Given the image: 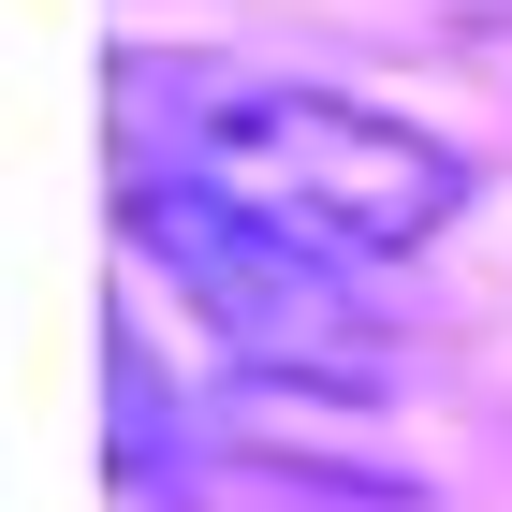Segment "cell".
Masks as SVG:
<instances>
[{"instance_id": "obj_2", "label": "cell", "mask_w": 512, "mask_h": 512, "mask_svg": "<svg viewBox=\"0 0 512 512\" xmlns=\"http://www.w3.org/2000/svg\"><path fill=\"white\" fill-rule=\"evenodd\" d=\"M118 191H132V205H118L132 249L191 293V322L249 366V381H293V395H381V381H395L381 308L337 278L352 249L293 235V220H264V205L205 191V176H161V161H132Z\"/></svg>"}, {"instance_id": "obj_1", "label": "cell", "mask_w": 512, "mask_h": 512, "mask_svg": "<svg viewBox=\"0 0 512 512\" xmlns=\"http://www.w3.org/2000/svg\"><path fill=\"white\" fill-rule=\"evenodd\" d=\"M118 132H132V161L205 176V191L264 205V220H293V235L352 249V264L425 249L439 220L469 205V161L439 147V132L381 118V103H352V88H293V74H161V59H132Z\"/></svg>"}]
</instances>
